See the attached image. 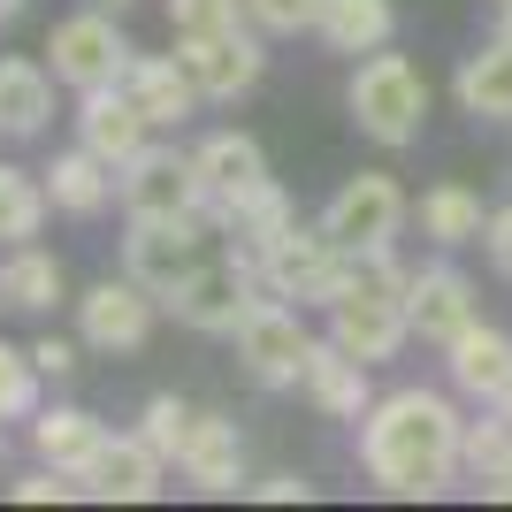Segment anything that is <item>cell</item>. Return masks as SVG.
<instances>
[{
    "mask_svg": "<svg viewBox=\"0 0 512 512\" xmlns=\"http://www.w3.org/2000/svg\"><path fill=\"white\" fill-rule=\"evenodd\" d=\"M459 444H467V421L444 390H390L360 421V467L375 474L383 497H444L451 474L467 467Z\"/></svg>",
    "mask_w": 512,
    "mask_h": 512,
    "instance_id": "cell-1",
    "label": "cell"
},
{
    "mask_svg": "<svg viewBox=\"0 0 512 512\" xmlns=\"http://www.w3.org/2000/svg\"><path fill=\"white\" fill-rule=\"evenodd\" d=\"M344 107H352V123H360L375 146H413L421 123H428V77L406 54H383V46H375V54L352 69Z\"/></svg>",
    "mask_w": 512,
    "mask_h": 512,
    "instance_id": "cell-2",
    "label": "cell"
},
{
    "mask_svg": "<svg viewBox=\"0 0 512 512\" xmlns=\"http://www.w3.org/2000/svg\"><path fill=\"white\" fill-rule=\"evenodd\" d=\"M130 54H138V46L123 39L115 8H77V16H62L54 31H46V69H54L69 92L123 85V77H130Z\"/></svg>",
    "mask_w": 512,
    "mask_h": 512,
    "instance_id": "cell-3",
    "label": "cell"
},
{
    "mask_svg": "<svg viewBox=\"0 0 512 512\" xmlns=\"http://www.w3.org/2000/svg\"><path fill=\"white\" fill-rule=\"evenodd\" d=\"M344 268H352V253H344L321 222H291V230L268 245V260H260V291L299 299V306H337Z\"/></svg>",
    "mask_w": 512,
    "mask_h": 512,
    "instance_id": "cell-4",
    "label": "cell"
},
{
    "mask_svg": "<svg viewBox=\"0 0 512 512\" xmlns=\"http://www.w3.org/2000/svg\"><path fill=\"white\" fill-rule=\"evenodd\" d=\"M406 192H398V176L383 169H360L344 176L337 192H329V207H321V230L337 237L344 253H390L398 245V230H406Z\"/></svg>",
    "mask_w": 512,
    "mask_h": 512,
    "instance_id": "cell-5",
    "label": "cell"
},
{
    "mask_svg": "<svg viewBox=\"0 0 512 512\" xmlns=\"http://www.w3.org/2000/svg\"><path fill=\"white\" fill-rule=\"evenodd\" d=\"M253 299H260V268L230 253V260H199L169 291V314L184 329H207V337H237V321L253 314Z\"/></svg>",
    "mask_w": 512,
    "mask_h": 512,
    "instance_id": "cell-6",
    "label": "cell"
},
{
    "mask_svg": "<svg viewBox=\"0 0 512 512\" xmlns=\"http://www.w3.org/2000/svg\"><path fill=\"white\" fill-rule=\"evenodd\" d=\"M306 352H314V337H306V321L291 299H253V314L237 321V360H245V375L268 390H291L306 375Z\"/></svg>",
    "mask_w": 512,
    "mask_h": 512,
    "instance_id": "cell-7",
    "label": "cell"
},
{
    "mask_svg": "<svg viewBox=\"0 0 512 512\" xmlns=\"http://www.w3.org/2000/svg\"><path fill=\"white\" fill-rule=\"evenodd\" d=\"M115 199H123V214H192V222H207L199 161L176 146H146L138 161H123L115 169Z\"/></svg>",
    "mask_w": 512,
    "mask_h": 512,
    "instance_id": "cell-8",
    "label": "cell"
},
{
    "mask_svg": "<svg viewBox=\"0 0 512 512\" xmlns=\"http://www.w3.org/2000/svg\"><path fill=\"white\" fill-rule=\"evenodd\" d=\"M192 268H199V222H192V214H130V230H123V276H138L146 291L169 299Z\"/></svg>",
    "mask_w": 512,
    "mask_h": 512,
    "instance_id": "cell-9",
    "label": "cell"
},
{
    "mask_svg": "<svg viewBox=\"0 0 512 512\" xmlns=\"http://www.w3.org/2000/svg\"><path fill=\"white\" fill-rule=\"evenodd\" d=\"M153 306H161V291H146L138 276H107L77 299V337L92 352H138L153 337Z\"/></svg>",
    "mask_w": 512,
    "mask_h": 512,
    "instance_id": "cell-10",
    "label": "cell"
},
{
    "mask_svg": "<svg viewBox=\"0 0 512 512\" xmlns=\"http://www.w3.org/2000/svg\"><path fill=\"white\" fill-rule=\"evenodd\" d=\"M329 337H337L352 360L383 367V360L406 352L413 314H406V299H390V291H344V299L329 306Z\"/></svg>",
    "mask_w": 512,
    "mask_h": 512,
    "instance_id": "cell-11",
    "label": "cell"
},
{
    "mask_svg": "<svg viewBox=\"0 0 512 512\" xmlns=\"http://www.w3.org/2000/svg\"><path fill=\"white\" fill-rule=\"evenodd\" d=\"M176 62L192 69L199 100H237V92L260 85L268 54H260V39L237 23V31H207V39H176Z\"/></svg>",
    "mask_w": 512,
    "mask_h": 512,
    "instance_id": "cell-12",
    "label": "cell"
},
{
    "mask_svg": "<svg viewBox=\"0 0 512 512\" xmlns=\"http://www.w3.org/2000/svg\"><path fill=\"white\" fill-rule=\"evenodd\" d=\"M161 474H169V459L130 428V436H107V444L92 451V467L77 474V482H85V497H100V505H146V497H161Z\"/></svg>",
    "mask_w": 512,
    "mask_h": 512,
    "instance_id": "cell-13",
    "label": "cell"
},
{
    "mask_svg": "<svg viewBox=\"0 0 512 512\" xmlns=\"http://www.w3.org/2000/svg\"><path fill=\"white\" fill-rule=\"evenodd\" d=\"M406 314H413V337L436 344V352H451V344L482 321V314H474V283L459 276V268H444V260L406 283Z\"/></svg>",
    "mask_w": 512,
    "mask_h": 512,
    "instance_id": "cell-14",
    "label": "cell"
},
{
    "mask_svg": "<svg viewBox=\"0 0 512 512\" xmlns=\"http://www.w3.org/2000/svg\"><path fill=\"white\" fill-rule=\"evenodd\" d=\"M77 138H85L100 161L123 169V161H138V153L153 146V123L123 85H107V92H77Z\"/></svg>",
    "mask_w": 512,
    "mask_h": 512,
    "instance_id": "cell-15",
    "label": "cell"
},
{
    "mask_svg": "<svg viewBox=\"0 0 512 512\" xmlns=\"http://www.w3.org/2000/svg\"><path fill=\"white\" fill-rule=\"evenodd\" d=\"M299 390L314 398L321 421H352V428H360V421H367V406H375V398H367V360H352L337 337H314Z\"/></svg>",
    "mask_w": 512,
    "mask_h": 512,
    "instance_id": "cell-16",
    "label": "cell"
},
{
    "mask_svg": "<svg viewBox=\"0 0 512 512\" xmlns=\"http://www.w3.org/2000/svg\"><path fill=\"white\" fill-rule=\"evenodd\" d=\"M176 474H184L192 490H207V497H237V490H245V436H237V421L199 413L192 444H184V459H176Z\"/></svg>",
    "mask_w": 512,
    "mask_h": 512,
    "instance_id": "cell-17",
    "label": "cell"
},
{
    "mask_svg": "<svg viewBox=\"0 0 512 512\" xmlns=\"http://www.w3.org/2000/svg\"><path fill=\"white\" fill-rule=\"evenodd\" d=\"M192 161H199V184H207V207H230V199L260 192V184H276V176H268L260 138H245V130H214V138H199Z\"/></svg>",
    "mask_w": 512,
    "mask_h": 512,
    "instance_id": "cell-18",
    "label": "cell"
},
{
    "mask_svg": "<svg viewBox=\"0 0 512 512\" xmlns=\"http://www.w3.org/2000/svg\"><path fill=\"white\" fill-rule=\"evenodd\" d=\"M123 92L146 107V123H153V130H176V123L199 107V85H192V69L176 62V54H130Z\"/></svg>",
    "mask_w": 512,
    "mask_h": 512,
    "instance_id": "cell-19",
    "label": "cell"
},
{
    "mask_svg": "<svg viewBox=\"0 0 512 512\" xmlns=\"http://www.w3.org/2000/svg\"><path fill=\"white\" fill-rule=\"evenodd\" d=\"M100 444H107V421L85 413V406H39V413H31V459H39V467L85 474Z\"/></svg>",
    "mask_w": 512,
    "mask_h": 512,
    "instance_id": "cell-20",
    "label": "cell"
},
{
    "mask_svg": "<svg viewBox=\"0 0 512 512\" xmlns=\"http://www.w3.org/2000/svg\"><path fill=\"white\" fill-rule=\"evenodd\" d=\"M444 360H451V383L467 390V398H482V406H505L512 398V337L505 329H482V321H474Z\"/></svg>",
    "mask_w": 512,
    "mask_h": 512,
    "instance_id": "cell-21",
    "label": "cell"
},
{
    "mask_svg": "<svg viewBox=\"0 0 512 512\" xmlns=\"http://www.w3.org/2000/svg\"><path fill=\"white\" fill-rule=\"evenodd\" d=\"M222 230H230V245H237V260H268V245H276L299 214H291V199H283V184H260V192H245V199H230V207H207Z\"/></svg>",
    "mask_w": 512,
    "mask_h": 512,
    "instance_id": "cell-22",
    "label": "cell"
},
{
    "mask_svg": "<svg viewBox=\"0 0 512 512\" xmlns=\"http://www.w3.org/2000/svg\"><path fill=\"white\" fill-rule=\"evenodd\" d=\"M46 199H54V214H77V222H92V214L115 199V161H100V153L77 138L69 153H54V169H46Z\"/></svg>",
    "mask_w": 512,
    "mask_h": 512,
    "instance_id": "cell-23",
    "label": "cell"
},
{
    "mask_svg": "<svg viewBox=\"0 0 512 512\" xmlns=\"http://www.w3.org/2000/svg\"><path fill=\"white\" fill-rule=\"evenodd\" d=\"M54 69L46 62H0V138H39L46 130V115H54Z\"/></svg>",
    "mask_w": 512,
    "mask_h": 512,
    "instance_id": "cell-24",
    "label": "cell"
},
{
    "mask_svg": "<svg viewBox=\"0 0 512 512\" xmlns=\"http://www.w3.org/2000/svg\"><path fill=\"white\" fill-rule=\"evenodd\" d=\"M390 31H398V8L390 0H321V23L314 39L329 46V54H375V46H390Z\"/></svg>",
    "mask_w": 512,
    "mask_h": 512,
    "instance_id": "cell-25",
    "label": "cell"
},
{
    "mask_svg": "<svg viewBox=\"0 0 512 512\" xmlns=\"http://www.w3.org/2000/svg\"><path fill=\"white\" fill-rule=\"evenodd\" d=\"M451 92H459V107L482 115V123H512V39H505V31H497L482 54L459 62V85H451Z\"/></svg>",
    "mask_w": 512,
    "mask_h": 512,
    "instance_id": "cell-26",
    "label": "cell"
},
{
    "mask_svg": "<svg viewBox=\"0 0 512 512\" xmlns=\"http://www.w3.org/2000/svg\"><path fill=\"white\" fill-rule=\"evenodd\" d=\"M482 230H490L482 192H467V184H428V192H421V237H428V245L459 253V245H482Z\"/></svg>",
    "mask_w": 512,
    "mask_h": 512,
    "instance_id": "cell-27",
    "label": "cell"
},
{
    "mask_svg": "<svg viewBox=\"0 0 512 512\" xmlns=\"http://www.w3.org/2000/svg\"><path fill=\"white\" fill-rule=\"evenodd\" d=\"M54 299H62V260L46 245H8V260H0V306L46 314Z\"/></svg>",
    "mask_w": 512,
    "mask_h": 512,
    "instance_id": "cell-28",
    "label": "cell"
},
{
    "mask_svg": "<svg viewBox=\"0 0 512 512\" xmlns=\"http://www.w3.org/2000/svg\"><path fill=\"white\" fill-rule=\"evenodd\" d=\"M46 214H54V199H46V176L16 169V161H0V245H31Z\"/></svg>",
    "mask_w": 512,
    "mask_h": 512,
    "instance_id": "cell-29",
    "label": "cell"
},
{
    "mask_svg": "<svg viewBox=\"0 0 512 512\" xmlns=\"http://www.w3.org/2000/svg\"><path fill=\"white\" fill-rule=\"evenodd\" d=\"M39 360H31V344H8L0 337V421H31L39 413Z\"/></svg>",
    "mask_w": 512,
    "mask_h": 512,
    "instance_id": "cell-30",
    "label": "cell"
},
{
    "mask_svg": "<svg viewBox=\"0 0 512 512\" xmlns=\"http://www.w3.org/2000/svg\"><path fill=\"white\" fill-rule=\"evenodd\" d=\"M192 421H199V413L184 406L176 390H161V398H146V413H138V436H146V444L176 467V459H184V444H192Z\"/></svg>",
    "mask_w": 512,
    "mask_h": 512,
    "instance_id": "cell-31",
    "label": "cell"
},
{
    "mask_svg": "<svg viewBox=\"0 0 512 512\" xmlns=\"http://www.w3.org/2000/svg\"><path fill=\"white\" fill-rule=\"evenodd\" d=\"M459 459H467V474L482 482V474H505L512 467V421L490 406V421H467V444H459Z\"/></svg>",
    "mask_w": 512,
    "mask_h": 512,
    "instance_id": "cell-32",
    "label": "cell"
},
{
    "mask_svg": "<svg viewBox=\"0 0 512 512\" xmlns=\"http://www.w3.org/2000/svg\"><path fill=\"white\" fill-rule=\"evenodd\" d=\"M245 16V0H169V31L176 39H207V31H237Z\"/></svg>",
    "mask_w": 512,
    "mask_h": 512,
    "instance_id": "cell-33",
    "label": "cell"
},
{
    "mask_svg": "<svg viewBox=\"0 0 512 512\" xmlns=\"http://www.w3.org/2000/svg\"><path fill=\"white\" fill-rule=\"evenodd\" d=\"M245 16H253V31H268V39H299V31L321 23V0H245Z\"/></svg>",
    "mask_w": 512,
    "mask_h": 512,
    "instance_id": "cell-34",
    "label": "cell"
},
{
    "mask_svg": "<svg viewBox=\"0 0 512 512\" xmlns=\"http://www.w3.org/2000/svg\"><path fill=\"white\" fill-rule=\"evenodd\" d=\"M62 497H85V482H77L69 467H39V474L16 482V505H62Z\"/></svg>",
    "mask_w": 512,
    "mask_h": 512,
    "instance_id": "cell-35",
    "label": "cell"
},
{
    "mask_svg": "<svg viewBox=\"0 0 512 512\" xmlns=\"http://www.w3.org/2000/svg\"><path fill=\"white\" fill-rule=\"evenodd\" d=\"M77 344H85V337H77ZM77 344H69V337H39V344H31V360H39L46 383H69V375H77Z\"/></svg>",
    "mask_w": 512,
    "mask_h": 512,
    "instance_id": "cell-36",
    "label": "cell"
},
{
    "mask_svg": "<svg viewBox=\"0 0 512 512\" xmlns=\"http://www.w3.org/2000/svg\"><path fill=\"white\" fill-rule=\"evenodd\" d=\"M482 253H490V260H497V276L512 283V207H497V214H490V230H482Z\"/></svg>",
    "mask_w": 512,
    "mask_h": 512,
    "instance_id": "cell-37",
    "label": "cell"
},
{
    "mask_svg": "<svg viewBox=\"0 0 512 512\" xmlns=\"http://www.w3.org/2000/svg\"><path fill=\"white\" fill-rule=\"evenodd\" d=\"M253 497L260 505H306L314 482H306V474H268V482H253Z\"/></svg>",
    "mask_w": 512,
    "mask_h": 512,
    "instance_id": "cell-38",
    "label": "cell"
},
{
    "mask_svg": "<svg viewBox=\"0 0 512 512\" xmlns=\"http://www.w3.org/2000/svg\"><path fill=\"white\" fill-rule=\"evenodd\" d=\"M482 497H505V505H512V467L505 474H482Z\"/></svg>",
    "mask_w": 512,
    "mask_h": 512,
    "instance_id": "cell-39",
    "label": "cell"
},
{
    "mask_svg": "<svg viewBox=\"0 0 512 512\" xmlns=\"http://www.w3.org/2000/svg\"><path fill=\"white\" fill-rule=\"evenodd\" d=\"M85 8H115V16H123V8H130V0H85Z\"/></svg>",
    "mask_w": 512,
    "mask_h": 512,
    "instance_id": "cell-40",
    "label": "cell"
},
{
    "mask_svg": "<svg viewBox=\"0 0 512 512\" xmlns=\"http://www.w3.org/2000/svg\"><path fill=\"white\" fill-rule=\"evenodd\" d=\"M497 413H505V421H512V398H505V406H497Z\"/></svg>",
    "mask_w": 512,
    "mask_h": 512,
    "instance_id": "cell-41",
    "label": "cell"
},
{
    "mask_svg": "<svg viewBox=\"0 0 512 512\" xmlns=\"http://www.w3.org/2000/svg\"><path fill=\"white\" fill-rule=\"evenodd\" d=\"M497 8H512V0H497Z\"/></svg>",
    "mask_w": 512,
    "mask_h": 512,
    "instance_id": "cell-42",
    "label": "cell"
}]
</instances>
